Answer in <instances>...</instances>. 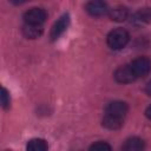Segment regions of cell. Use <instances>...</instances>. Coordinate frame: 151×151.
I'll return each instance as SVG.
<instances>
[{"label": "cell", "mask_w": 151, "mask_h": 151, "mask_svg": "<svg viewBox=\"0 0 151 151\" xmlns=\"http://www.w3.org/2000/svg\"><path fill=\"white\" fill-rule=\"evenodd\" d=\"M145 116H146L149 119H151V105L147 106V109L145 110Z\"/></svg>", "instance_id": "16"}, {"label": "cell", "mask_w": 151, "mask_h": 151, "mask_svg": "<svg viewBox=\"0 0 151 151\" xmlns=\"http://www.w3.org/2000/svg\"><path fill=\"white\" fill-rule=\"evenodd\" d=\"M133 21L137 24H146L151 21V8H140L133 15Z\"/></svg>", "instance_id": "13"}, {"label": "cell", "mask_w": 151, "mask_h": 151, "mask_svg": "<svg viewBox=\"0 0 151 151\" xmlns=\"http://www.w3.org/2000/svg\"><path fill=\"white\" fill-rule=\"evenodd\" d=\"M130 35L129 32L124 28H114L112 29L106 38L107 45L112 50H120L123 47L126 46V44L129 42Z\"/></svg>", "instance_id": "1"}, {"label": "cell", "mask_w": 151, "mask_h": 151, "mask_svg": "<svg viewBox=\"0 0 151 151\" xmlns=\"http://www.w3.org/2000/svg\"><path fill=\"white\" fill-rule=\"evenodd\" d=\"M47 143L41 138H33L26 145V151H47Z\"/></svg>", "instance_id": "11"}, {"label": "cell", "mask_w": 151, "mask_h": 151, "mask_svg": "<svg viewBox=\"0 0 151 151\" xmlns=\"http://www.w3.org/2000/svg\"><path fill=\"white\" fill-rule=\"evenodd\" d=\"M22 34L28 39H37L42 34V27L37 25H27L25 24L22 27Z\"/></svg>", "instance_id": "10"}, {"label": "cell", "mask_w": 151, "mask_h": 151, "mask_svg": "<svg viewBox=\"0 0 151 151\" xmlns=\"http://www.w3.org/2000/svg\"><path fill=\"white\" fill-rule=\"evenodd\" d=\"M109 15L114 21H124L129 17V9L124 6H117L109 11Z\"/></svg>", "instance_id": "9"}, {"label": "cell", "mask_w": 151, "mask_h": 151, "mask_svg": "<svg viewBox=\"0 0 151 151\" xmlns=\"http://www.w3.org/2000/svg\"><path fill=\"white\" fill-rule=\"evenodd\" d=\"M113 76H114V79L120 84H129L137 79L136 76L133 74L130 65H124V66L118 67Z\"/></svg>", "instance_id": "6"}, {"label": "cell", "mask_w": 151, "mask_h": 151, "mask_svg": "<svg viewBox=\"0 0 151 151\" xmlns=\"http://www.w3.org/2000/svg\"><path fill=\"white\" fill-rule=\"evenodd\" d=\"M85 9L88 14H91L93 17H101L110 11L107 8V5L104 1H99V0L87 2L85 6Z\"/></svg>", "instance_id": "7"}, {"label": "cell", "mask_w": 151, "mask_h": 151, "mask_svg": "<svg viewBox=\"0 0 151 151\" xmlns=\"http://www.w3.org/2000/svg\"><path fill=\"white\" fill-rule=\"evenodd\" d=\"M127 111H129V106H127L126 103L120 101V100H114V101H111V103L106 106L105 114L124 120V118H125Z\"/></svg>", "instance_id": "4"}, {"label": "cell", "mask_w": 151, "mask_h": 151, "mask_svg": "<svg viewBox=\"0 0 151 151\" xmlns=\"http://www.w3.org/2000/svg\"><path fill=\"white\" fill-rule=\"evenodd\" d=\"M46 18H47L46 12L39 7H33L28 11H26L24 14V20H25V24H27V25L41 26L45 22Z\"/></svg>", "instance_id": "3"}, {"label": "cell", "mask_w": 151, "mask_h": 151, "mask_svg": "<svg viewBox=\"0 0 151 151\" xmlns=\"http://www.w3.org/2000/svg\"><path fill=\"white\" fill-rule=\"evenodd\" d=\"M68 25H70V15L67 13H65L53 24V26L51 28V34H50L51 39L52 40H57L67 29Z\"/></svg>", "instance_id": "5"}, {"label": "cell", "mask_w": 151, "mask_h": 151, "mask_svg": "<svg viewBox=\"0 0 151 151\" xmlns=\"http://www.w3.org/2000/svg\"><path fill=\"white\" fill-rule=\"evenodd\" d=\"M9 103H11V98H9V92L2 87L1 88V106L4 109H7L9 106Z\"/></svg>", "instance_id": "15"}, {"label": "cell", "mask_w": 151, "mask_h": 151, "mask_svg": "<svg viewBox=\"0 0 151 151\" xmlns=\"http://www.w3.org/2000/svg\"><path fill=\"white\" fill-rule=\"evenodd\" d=\"M6 151H11V150H6Z\"/></svg>", "instance_id": "18"}, {"label": "cell", "mask_w": 151, "mask_h": 151, "mask_svg": "<svg viewBox=\"0 0 151 151\" xmlns=\"http://www.w3.org/2000/svg\"><path fill=\"white\" fill-rule=\"evenodd\" d=\"M129 65H130L133 74L136 76V78L145 77L151 72V60L146 57L136 58Z\"/></svg>", "instance_id": "2"}, {"label": "cell", "mask_w": 151, "mask_h": 151, "mask_svg": "<svg viewBox=\"0 0 151 151\" xmlns=\"http://www.w3.org/2000/svg\"><path fill=\"white\" fill-rule=\"evenodd\" d=\"M146 93H147L149 96H151V80H150L149 84L146 85Z\"/></svg>", "instance_id": "17"}, {"label": "cell", "mask_w": 151, "mask_h": 151, "mask_svg": "<svg viewBox=\"0 0 151 151\" xmlns=\"http://www.w3.org/2000/svg\"><path fill=\"white\" fill-rule=\"evenodd\" d=\"M88 151H112L111 146L105 142H97L91 145Z\"/></svg>", "instance_id": "14"}, {"label": "cell", "mask_w": 151, "mask_h": 151, "mask_svg": "<svg viewBox=\"0 0 151 151\" xmlns=\"http://www.w3.org/2000/svg\"><path fill=\"white\" fill-rule=\"evenodd\" d=\"M145 143L139 137H130L123 145V151H144Z\"/></svg>", "instance_id": "8"}, {"label": "cell", "mask_w": 151, "mask_h": 151, "mask_svg": "<svg viewBox=\"0 0 151 151\" xmlns=\"http://www.w3.org/2000/svg\"><path fill=\"white\" fill-rule=\"evenodd\" d=\"M123 123H124V120L107 116V114H105L103 118V126L109 130H118L119 127H122Z\"/></svg>", "instance_id": "12"}]
</instances>
